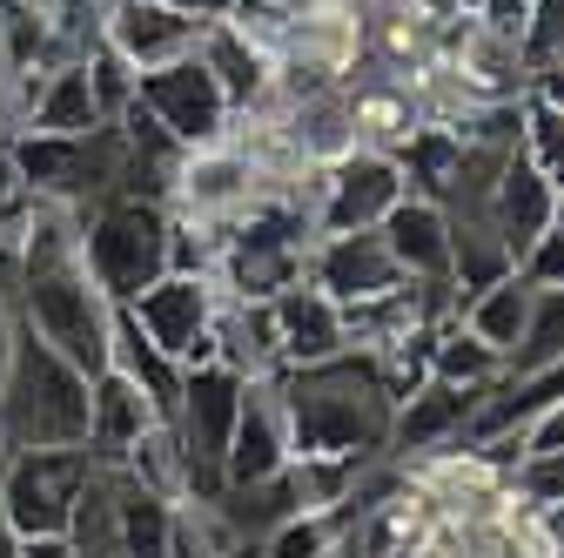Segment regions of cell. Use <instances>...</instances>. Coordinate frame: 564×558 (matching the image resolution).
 <instances>
[{
	"mask_svg": "<svg viewBox=\"0 0 564 558\" xmlns=\"http://www.w3.org/2000/svg\"><path fill=\"white\" fill-rule=\"evenodd\" d=\"M282 417H290V451L296 458H390V390L364 351H343L310 371H282Z\"/></svg>",
	"mask_w": 564,
	"mask_h": 558,
	"instance_id": "cell-1",
	"label": "cell"
},
{
	"mask_svg": "<svg viewBox=\"0 0 564 558\" xmlns=\"http://www.w3.org/2000/svg\"><path fill=\"white\" fill-rule=\"evenodd\" d=\"M0 438H8V451H82L88 444V377L28 330L14 336L8 377H0Z\"/></svg>",
	"mask_w": 564,
	"mask_h": 558,
	"instance_id": "cell-2",
	"label": "cell"
},
{
	"mask_svg": "<svg viewBox=\"0 0 564 558\" xmlns=\"http://www.w3.org/2000/svg\"><path fill=\"white\" fill-rule=\"evenodd\" d=\"M82 269L108 303H134L149 283L169 276V208L149 195H101L82 208Z\"/></svg>",
	"mask_w": 564,
	"mask_h": 558,
	"instance_id": "cell-3",
	"label": "cell"
},
{
	"mask_svg": "<svg viewBox=\"0 0 564 558\" xmlns=\"http://www.w3.org/2000/svg\"><path fill=\"white\" fill-rule=\"evenodd\" d=\"M14 162H21L34 202L75 208V216H82L88 202H101V195L121 189L128 149H121V128H115V121H101V128H88V135H28V128H21V135H14Z\"/></svg>",
	"mask_w": 564,
	"mask_h": 558,
	"instance_id": "cell-4",
	"label": "cell"
},
{
	"mask_svg": "<svg viewBox=\"0 0 564 558\" xmlns=\"http://www.w3.org/2000/svg\"><path fill=\"white\" fill-rule=\"evenodd\" d=\"M242 384L249 377H236L223 364L182 371V404L169 417V431H175L182 464H188V498H223V458H229V438H236Z\"/></svg>",
	"mask_w": 564,
	"mask_h": 558,
	"instance_id": "cell-5",
	"label": "cell"
},
{
	"mask_svg": "<svg viewBox=\"0 0 564 558\" xmlns=\"http://www.w3.org/2000/svg\"><path fill=\"white\" fill-rule=\"evenodd\" d=\"M88 477H95L88 444L82 451H8V464H0V518L21 538H61L75 525Z\"/></svg>",
	"mask_w": 564,
	"mask_h": 558,
	"instance_id": "cell-6",
	"label": "cell"
},
{
	"mask_svg": "<svg viewBox=\"0 0 564 558\" xmlns=\"http://www.w3.org/2000/svg\"><path fill=\"white\" fill-rule=\"evenodd\" d=\"M410 195L403 162L357 149L329 169H303V202H310V223L316 236H357V229H383V216Z\"/></svg>",
	"mask_w": 564,
	"mask_h": 558,
	"instance_id": "cell-7",
	"label": "cell"
},
{
	"mask_svg": "<svg viewBox=\"0 0 564 558\" xmlns=\"http://www.w3.org/2000/svg\"><path fill=\"white\" fill-rule=\"evenodd\" d=\"M134 101H141V115H149L182 155L216 149V142L236 135V115H229L216 75H208L195 54L175 61V67H155V75H134Z\"/></svg>",
	"mask_w": 564,
	"mask_h": 558,
	"instance_id": "cell-8",
	"label": "cell"
},
{
	"mask_svg": "<svg viewBox=\"0 0 564 558\" xmlns=\"http://www.w3.org/2000/svg\"><path fill=\"white\" fill-rule=\"evenodd\" d=\"M216 303H223V283L169 269L162 283H149L121 310L134 316V330L149 336L162 357H175L182 371H195V364H216V343H208V330H216Z\"/></svg>",
	"mask_w": 564,
	"mask_h": 558,
	"instance_id": "cell-9",
	"label": "cell"
},
{
	"mask_svg": "<svg viewBox=\"0 0 564 558\" xmlns=\"http://www.w3.org/2000/svg\"><path fill=\"white\" fill-rule=\"evenodd\" d=\"M202 21L162 8V0H108V21H101V47L128 67V75H155V67H175L202 47Z\"/></svg>",
	"mask_w": 564,
	"mask_h": 558,
	"instance_id": "cell-10",
	"label": "cell"
},
{
	"mask_svg": "<svg viewBox=\"0 0 564 558\" xmlns=\"http://www.w3.org/2000/svg\"><path fill=\"white\" fill-rule=\"evenodd\" d=\"M290 458L296 451H290V417H282L275 377H249L242 384V410H236V438H229V458H223V492L282 477V471H290Z\"/></svg>",
	"mask_w": 564,
	"mask_h": 558,
	"instance_id": "cell-11",
	"label": "cell"
},
{
	"mask_svg": "<svg viewBox=\"0 0 564 558\" xmlns=\"http://www.w3.org/2000/svg\"><path fill=\"white\" fill-rule=\"evenodd\" d=\"M490 390H457V384H423L397 404L390 417V458L397 464H416V458H437V451H457L470 444V417Z\"/></svg>",
	"mask_w": 564,
	"mask_h": 558,
	"instance_id": "cell-12",
	"label": "cell"
},
{
	"mask_svg": "<svg viewBox=\"0 0 564 558\" xmlns=\"http://www.w3.org/2000/svg\"><path fill=\"white\" fill-rule=\"evenodd\" d=\"M303 283L323 290L343 310V303H364V297L397 290L403 269L390 262V249H383L377 229H357V236H316L310 243V262H303Z\"/></svg>",
	"mask_w": 564,
	"mask_h": 558,
	"instance_id": "cell-13",
	"label": "cell"
},
{
	"mask_svg": "<svg viewBox=\"0 0 564 558\" xmlns=\"http://www.w3.org/2000/svg\"><path fill=\"white\" fill-rule=\"evenodd\" d=\"M484 216H490V229H498V243L511 249V262L557 223V182L518 149L505 169H498V182H490V202H484Z\"/></svg>",
	"mask_w": 564,
	"mask_h": 558,
	"instance_id": "cell-14",
	"label": "cell"
},
{
	"mask_svg": "<svg viewBox=\"0 0 564 558\" xmlns=\"http://www.w3.org/2000/svg\"><path fill=\"white\" fill-rule=\"evenodd\" d=\"M269 316H275L282 371H310V364H329V357L349 351L343 343V310L323 290H310V283H290L282 297H269Z\"/></svg>",
	"mask_w": 564,
	"mask_h": 558,
	"instance_id": "cell-15",
	"label": "cell"
},
{
	"mask_svg": "<svg viewBox=\"0 0 564 558\" xmlns=\"http://www.w3.org/2000/svg\"><path fill=\"white\" fill-rule=\"evenodd\" d=\"M383 249L403 269V283H451V223H444V202H423L403 195L390 216H383Z\"/></svg>",
	"mask_w": 564,
	"mask_h": 558,
	"instance_id": "cell-16",
	"label": "cell"
},
{
	"mask_svg": "<svg viewBox=\"0 0 564 558\" xmlns=\"http://www.w3.org/2000/svg\"><path fill=\"white\" fill-rule=\"evenodd\" d=\"M195 61L216 75V88H223V101H229L236 121L256 115V108H269V95H275V61H269L236 21H216V28H208L202 47H195Z\"/></svg>",
	"mask_w": 564,
	"mask_h": 558,
	"instance_id": "cell-17",
	"label": "cell"
},
{
	"mask_svg": "<svg viewBox=\"0 0 564 558\" xmlns=\"http://www.w3.org/2000/svg\"><path fill=\"white\" fill-rule=\"evenodd\" d=\"M162 425V417H155V404L149 397H141L121 371H101L95 384H88V458L95 464H121L141 438H149Z\"/></svg>",
	"mask_w": 564,
	"mask_h": 558,
	"instance_id": "cell-18",
	"label": "cell"
},
{
	"mask_svg": "<svg viewBox=\"0 0 564 558\" xmlns=\"http://www.w3.org/2000/svg\"><path fill=\"white\" fill-rule=\"evenodd\" d=\"M216 364L236 371V377H282V357H275V316L269 303H249V297H223L216 303Z\"/></svg>",
	"mask_w": 564,
	"mask_h": 558,
	"instance_id": "cell-19",
	"label": "cell"
},
{
	"mask_svg": "<svg viewBox=\"0 0 564 558\" xmlns=\"http://www.w3.org/2000/svg\"><path fill=\"white\" fill-rule=\"evenodd\" d=\"M108 371H121L141 397H149L162 425L175 417V404H182V364H175V357H162L155 343L134 330V316H128L121 303H115V336H108Z\"/></svg>",
	"mask_w": 564,
	"mask_h": 558,
	"instance_id": "cell-20",
	"label": "cell"
},
{
	"mask_svg": "<svg viewBox=\"0 0 564 558\" xmlns=\"http://www.w3.org/2000/svg\"><path fill=\"white\" fill-rule=\"evenodd\" d=\"M28 135H88L101 128V108H95V88H88V67H54V75H41V88L28 95V115H21ZM14 128V135H21Z\"/></svg>",
	"mask_w": 564,
	"mask_h": 558,
	"instance_id": "cell-21",
	"label": "cell"
},
{
	"mask_svg": "<svg viewBox=\"0 0 564 558\" xmlns=\"http://www.w3.org/2000/svg\"><path fill=\"white\" fill-rule=\"evenodd\" d=\"M457 323H464L477 343H490V351L505 357V371H511V351L524 343V323H531V283L511 269L505 283H490V290L464 297V303H457Z\"/></svg>",
	"mask_w": 564,
	"mask_h": 558,
	"instance_id": "cell-22",
	"label": "cell"
},
{
	"mask_svg": "<svg viewBox=\"0 0 564 558\" xmlns=\"http://www.w3.org/2000/svg\"><path fill=\"white\" fill-rule=\"evenodd\" d=\"M431 377H437V384H457V390H498L511 371H505V357L490 351V343H477V336L451 316V323H437V336H431Z\"/></svg>",
	"mask_w": 564,
	"mask_h": 558,
	"instance_id": "cell-23",
	"label": "cell"
},
{
	"mask_svg": "<svg viewBox=\"0 0 564 558\" xmlns=\"http://www.w3.org/2000/svg\"><path fill=\"white\" fill-rule=\"evenodd\" d=\"M242 538L216 498H175L169 505V558H229Z\"/></svg>",
	"mask_w": 564,
	"mask_h": 558,
	"instance_id": "cell-24",
	"label": "cell"
},
{
	"mask_svg": "<svg viewBox=\"0 0 564 558\" xmlns=\"http://www.w3.org/2000/svg\"><path fill=\"white\" fill-rule=\"evenodd\" d=\"M564 364V290H531V323L511 351V377H538Z\"/></svg>",
	"mask_w": 564,
	"mask_h": 558,
	"instance_id": "cell-25",
	"label": "cell"
},
{
	"mask_svg": "<svg viewBox=\"0 0 564 558\" xmlns=\"http://www.w3.org/2000/svg\"><path fill=\"white\" fill-rule=\"evenodd\" d=\"M364 477V458H290V484L303 512H343Z\"/></svg>",
	"mask_w": 564,
	"mask_h": 558,
	"instance_id": "cell-26",
	"label": "cell"
},
{
	"mask_svg": "<svg viewBox=\"0 0 564 558\" xmlns=\"http://www.w3.org/2000/svg\"><path fill=\"white\" fill-rule=\"evenodd\" d=\"M343 532H349L343 512H296L262 538V558H329L343 545Z\"/></svg>",
	"mask_w": 564,
	"mask_h": 558,
	"instance_id": "cell-27",
	"label": "cell"
},
{
	"mask_svg": "<svg viewBox=\"0 0 564 558\" xmlns=\"http://www.w3.org/2000/svg\"><path fill=\"white\" fill-rule=\"evenodd\" d=\"M524 155L564 189V115H551V108H538L531 95H524Z\"/></svg>",
	"mask_w": 564,
	"mask_h": 558,
	"instance_id": "cell-28",
	"label": "cell"
},
{
	"mask_svg": "<svg viewBox=\"0 0 564 558\" xmlns=\"http://www.w3.org/2000/svg\"><path fill=\"white\" fill-rule=\"evenodd\" d=\"M564 61V0H538L531 14V34H524V67L538 75V67Z\"/></svg>",
	"mask_w": 564,
	"mask_h": 558,
	"instance_id": "cell-29",
	"label": "cell"
},
{
	"mask_svg": "<svg viewBox=\"0 0 564 558\" xmlns=\"http://www.w3.org/2000/svg\"><path fill=\"white\" fill-rule=\"evenodd\" d=\"M518 276H524L531 290H564V229H557V223L518 256Z\"/></svg>",
	"mask_w": 564,
	"mask_h": 558,
	"instance_id": "cell-30",
	"label": "cell"
},
{
	"mask_svg": "<svg viewBox=\"0 0 564 558\" xmlns=\"http://www.w3.org/2000/svg\"><path fill=\"white\" fill-rule=\"evenodd\" d=\"M518 451H524V458H564V397L544 404L531 425L518 431ZM524 458H518V464H524Z\"/></svg>",
	"mask_w": 564,
	"mask_h": 558,
	"instance_id": "cell-31",
	"label": "cell"
},
{
	"mask_svg": "<svg viewBox=\"0 0 564 558\" xmlns=\"http://www.w3.org/2000/svg\"><path fill=\"white\" fill-rule=\"evenodd\" d=\"M531 14H538V0H477V28L505 34V41H518V47H524V34H531Z\"/></svg>",
	"mask_w": 564,
	"mask_h": 558,
	"instance_id": "cell-32",
	"label": "cell"
},
{
	"mask_svg": "<svg viewBox=\"0 0 564 558\" xmlns=\"http://www.w3.org/2000/svg\"><path fill=\"white\" fill-rule=\"evenodd\" d=\"M538 108H551V115H564V61H551V67H538L531 75V88H524Z\"/></svg>",
	"mask_w": 564,
	"mask_h": 558,
	"instance_id": "cell-33",
	"label": "cell"
},
{
	"mask_svg": "<svg viewBox=\"0 0 564 558\" xmlns=\"http://www.w3.org/2000/svg\"><path fill=\"white\" fill-rule=\"evenodd\" d=\"M162 8H175V14H188V21H202V28H216V21H229L242 0H162Z\"/></svg>",
	"mask_w": 564,
	"mask_h": 558,
	"instance_id": "cell-34",
	"label": "cell"
},
{
	"mask_svg": "<svg viewBox=\"0 0 564 558\" xmlns=\"http://www.w3.org/2000/svg\"><path fill=\"white\" fill-rule=\"evenodd\" d=\"M21 558H82V551H75V538L61 532V538H21Z\"/></svg>",
	"mask_w": 564,
	"mask_h": 558,
	"instance_id": "cell-35",
	"label": "cell"
},
{
	"mask_svg": "<svg viewBox=\"0 0 564 558\" xmlns=\"http://www.w3.org/2000/svg\"><path fill=\"white\" fill-rule=\"evenodd\" d=\"M14 336H21V323H14V303H8V290H0V377H8V357H14Z\"/></svg>",
	"mask_w": 564,
	"mask_h": 558,
	"instance_id": "cell-36",
	"label": "cell"
},
{
	"mask_svg": "<svg viewBox=\"0 0 564 558\" xmlns=\"http://www.w3.org/2000/svg\"><path fill=\"white\" fill-rule=\"evenodd\" d=\"M557 229H564V189H557Z\"/></svg>",
	"mask_w": 564,
	"mask_h": 558,
	"instance_id": "cell-37",
	"label": "cell"
},
{
	"mask_svg": "<svg viewBox=\"0 0 564 558\" xmlns=\"http://www.w3.org/2000/svg\"><path fill=\"white\" fill-rule=\"evenodd\" d=\"M329 558H357V551H349V545H336V551H329Z\"/></svg>",
	"mask_w": 564,
	"mask_h": 558,
	"instance_id": "cell-38",
	"label": "cell"
},
{
	"mask_svg": "<svg viewBox=\"0 0 564 558\" xmlns=\"http://www.w3.org/2000/svg\"><path fill=\"white\" fill-rule=\"evenodd\" d=\"M28 8H41V0H28Z\"/></svg>",
	"mask_w": 564,
	"mask_h": 558,
	"instance_id": "cell-39",
	"label": "cell"
},
{
	"mask_svg": "<svg viewBox=\"0 0 564 558\" xmlns=\"http://www.w3.org/2000/svg\"><path fill=\"white\" fill-rule=\"evenodd\" d=\"M41 8H54V0H41Z\"/></svg>",
	"mask_w": 564,
	"mask_h": 558,
	"instance_id": "cell-40",
	"label": "cell"
}]
</instances>
